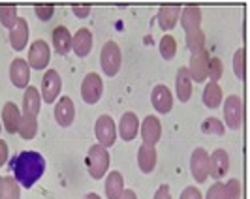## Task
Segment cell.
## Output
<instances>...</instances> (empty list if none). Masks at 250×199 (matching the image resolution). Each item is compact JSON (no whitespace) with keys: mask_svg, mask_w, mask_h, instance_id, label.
I'll list each match as a JSON object with an SVG mask.
<instances>
[{"mask_svg":"<svg viewBox=\"0 0 250 199\" xmlns=\"http://www.w3.org/2000/svg\"><path fill=\"white\" fill-rule=\"evenodd\" d=\"M139 130H141V137H143V143L145 145H150L154 147L158 141H160V136H162V124L156 117H145L143 122L139 124Z\"/></svg>","mask_w":250,"mask_h":199,"instance_id":"8fae6325","label":"cell"},{"mask_svg":"<svg viewBox=\"0 0 250 199\" xmlns=\"http://www.w3.org/2000/svg\"><path fill=\"white\" fill-rule=\"evenodd\" d=\"M233 72H235L237 79H241V81L247 75V51L243 47L235 51V55H233Z\"/></svg>","mask_w":250,"mask_h":199,"instance_id":"1f68e13d","label":"cell"},{"mask_svg":"<svg viewBox=\"0 0 250 199\" xmlns=\"http://www.w3.org/2000/svg\"><path fill=\"white\" fill-rule=\"evenodd\" d=\"M21 122V109L17 107V103L6 101V105L2 107V124L6 128L8 134H17Z\"/></svg>","mask_w":250,"mask_h":199,"instance_id":"d6986e66","label":"cell"},{"mask_svg":"<svg viewBox=\"0 0 250 199\" xmlns=\"http://www.w3.org/2000/svg\"><path fill=\"white\" fill-rule=\"evenodd\" d=\"M224 122L229 130H239L243 126V101L241 96L231 94L224 101Z\"/></svg>","mask_w":250,"mask_h":199,"instance_id":"5b68a950","label":"cell"},{"mask_svg":"<svg viewBox=\"0 0 250 199\" xmlns=\"http://www.w3.org/2000/svg\"><path fill=\"white\" fill-rule=\"evenodd\" d=\"M190 171L196 182H205L209 179V152L205 149H196L190 158Z\"/></svg>","mask_w":250,"mask_h":199,"instance_id":"9c48e42d","label":"cell"},{"mask_svg":"<svg viewBox=\"0 0 250 199\" xmlns=\"http://www.w3.org/2000/svg\"><path fill=\"white\" fill-rule=\"evenodd\" d=\"M187 45L188 49L192 51V55L205 49V34H203V30H196V32L187 34Z\"/></svg>","mask_w":250,"mask_h":199,"instance_id":"4dcf8cb0","label":"cell"},{"mask_svg":"<svg viewBox=\"0 0 250 199\" xmlns=\"http://www.w3.org/2000/svg\"><path fill=\"white\" fill-rule=\"evenodd\" d=\"M102 92H104V81L98 74L90 72L85 75L83 83H81V96L85 100V103L88 105H94L98 103L102 98Z\"/></svg>","mask_w":250,"mask_h":199,"instance_id":"8992f818","label":"cell"},{"mask_svg":"<svg viewBox=\"0 0 250 199\" xmlns=\"http://www.w3.org/2000/svg\"><path fill=\"white\" fill-rule=\"evenodd\" d=\"M0 128H2V126H0Z\"/></svg>","mask_w":250,"mask_h":199,"instance_id":"bcb514c9","label":"cell"},{"mask_svg":"<svg viewBox=\"0 0 250 199\" xmlns=\"http://www.w3.org/2000/svg\"><path fill=\"white\" fill-rule=\"evenodd\" d=\"M125 192V179L119 171H111L105 179V196L107 199H119Z\"/></svg>","mask_w":250,"mask_h":199,"instance_id":"484cf974","label":"cell"},{"mask_svg":"<svg viewBox=\"0 0 250 199\" xmlns=\"http://www.w3.org/2000/svg\"><path fill=\"white\" fill-rule=\"evenodd\" d=\"M10 43L13 51H23L28 43V23L23 17H17L15 25L10 28Z\"/></svg>","mask_w":250,"mask_h":199,"instance_id":"e0dca14e","label":"cell"},{"mask_svg":"<svg viewBox=\"0 0 250 199\" xmlns=\"http://www.w3.org/2000/svg\"><path fill=\"white\" fill-rule=\"evenodd\" d=\"M17 21V8L12 4H6V6H0V23L6 28H12Z\"/></svg>","mask_w":250,"mask_h":199,"instance_id":"836d02e7","label":"cell"},{"mask_svg":"<svg viewBox=\"0 0 250 199\" xmlns=\"http://www.w3.org/2000/svg\"><path fill=\"white\" fill-rule=\"evenodd\" d=\"M177 53V41L173 36H164L160 40V55H162L164 60H171Z\"/></svg>","mask_w":250,"mask_h":199,"instance_id":"d6a6232c","label":"cell"},{"mask_svg":"<svg viewBox=\"0 0 250 199\" xmlns=\"http://www.w3.org/2000/svg\"><path fill=\"white\" fill-rule=\"evenodd\" d=\"M100 64L104 74L107 75V77H113V75L119 74L121 64H123V55H121V49H119V45L115 41H107L102 47Z\"/></svg>","mask_w":250,"mask_h":199,"instance_id":"3957f363","label":"cell"},{"mask_svg":"<svg viewBox=\"0 0 250 199\" xmlns=\"http://www.w3.org/2000/svg\"><path fill=\"white\" fill-rule=\"evenodd\" d=\"M12 171L19 186L32 188L45 171V158L36 150H23L12 158Z\"/></svg>","mask_w":250,"mask_h":199,"instance_id":"6da1fadb","label":"cell"},{"mask_svg":"<svg viewBox=\"0 0 250 199\" xmlns=\"http://www.w3.org/2000/svg\"><path fill=\"white\" fill-rule=\"evenodd\" d=\"M209 53L203 49L196 55H192L190 59V66H188V74H190V79L192 81H198V83H203L207 79V64H209Z\"/></svg>","mask_w":250,"mask_h":199,"instance_id":"30bf717a","label":"cell"},{"mask_svg":"<svg viewBox=\"0 0 250 199\" xmlns=\"http://www.w3.org/2000/svg\"><path fill=\"white\" fill-rule=\"evenodd\" d=\"M179 199H203V196H201L200 188L188 186V188H185V190L181 192V198H179Z\"/></svg>","mask_w":250,"mask_h":199,"instance_id":"f35d334b","label":"cell"},{"mask_svg":"<svg viewBox=\"0 0 250 199\" xmlns=\"http://www.w3.org/2000/svg\"><path fill=\"white\" fill-rule=\"evenodd\" d=\"M21 198V186L15 182L13 177H4V186L0 199H19Z\"/></svg>","mask_w":250,"mask_h":199,"instance_id":"f1b7e54d","label":"cell"},{"mask_svg":"<svg viewBox=\"0 0 250 199\" xmlns=\"http://www.w3.org/2000/svg\"><path fill=\"white\" fill-rule=\"evenodd\" d=\"M222 72H224V66H222V60L220 59H209V64H207V77L213 81V83H218L220 77H222Z\"/></svg>","mask_w":250,"mask_h":199,"instance_id":"e575fe53","label":"cell"},{"mask_svg":"<svg viewBox=\"0 0 250 199\" xmlns=\"http://www.w3.org/2000/svg\"><path fill=\"white\" fill-rule=\"evenodd\" d=\"M42 105V96L36 87H26L25 96H23V115L28 117H38Z\"/></svg>","mask_w":250,"mask_h":199,"instance_id":"d4e9b609","label":"cell"},{"mask_svg":"<svg viewBox=\"0 0 250 199\" xmlns=\"http://www.w3.org/2000/svg\"><path fill=\"white\" fill-rule=\"evenodd\" d=\"M8 156H10V149H8L6 141H2V139H0V167L8 162Z\"/></svg>","mask_w":250,"mask_h":199,"instance_id":"b9f144b4","label":"cell"},{"mask_svg":"<svg viewBox=\"0 0 250 199\" xmlns=\"http://www.w3.org/2000/svg\"><path fill=\"white\" fill-rule=\"evenodd\" d=\"M53 47L59 55H68L72 51V34L66 26H57L53 30Z\"/></svg>","mask_w":250,"mask_h":199,"instance_id":"cb8c5ba5","label":"cell"},{"mask_svg":"<svg viewBox=\"0 0 250 199\" xmlns=\"http://www.w3.org/2000/svg\"><path fill=\"white\" fill-rule=\"evenodd\" d=\"M179 21H181V25H183L187 34L201 30V10L198 6H187L185 10H181Z\"/></svg>","mask_w":250,"mask_h":199,"instance_id":"ac0fdd59","label":"cell"},{"mask_svg":"<svg viewBox=\"0 0 250 199\" xmlns=\"http://www.w3.org/2000/svg\"><path fill=\"white\" fill-rule=\"evenodd\" d=\"M34 13H36V17L40 21H49L51 17H53V13H55V6H51V4H38V6H34Z\"/></svg>","mask_w":250,"mask_h":199,"instance_id":"8d00e7d4","label":"cell"},{"mask_svg":"<svg viewBox=\"0 0 250 199\" xmlns=\"http://www.w3.org/2000/svg\"><path fill=\"white\" fill-rule=\"evenodd\" d=\"M222 98H224V94H222L220 85L209 81V83L205 85V88H203V103H205L209 109H216V107L222 103Z\"/></svg>","mask_w":250,"mask_h":199,"instance_id":"4316f807","label":"cell"},{"mask_svg":"<svg viewBox=\"0 0 250 199\" xmlns=\"http://www.w3.org/2000/svg\"><path fill=\"white\" fill-rule=\"evenodd\" d=\"M96 139H98V145H102L104 149H109L115 145V139H117V126L109 115H102L96 120Z\"/></svg>","mask_w":250,"mask_h":199,"instance_id":"52a82bcc","label":"cell"},{"mask_svg":"<svg viewBox=\"0 0 250 199\" xmlns=\"http://www.w3.org/2000/svg\"><path fill=\"white\" fill-rule=\"evenodd\" d=\"M154 199H171V192L167 184H160L158 190L154 192Z\"/></svg>","mask_w":250,"mask_h":199,"instance_id":"60d3db41","label":"cell"},{"mask_svg":"<svg viewBox=\"0 0 250 199\" xmlns=\"http://www.w3.org/2000/svg\"><path fill=\"white\" fill-rule=\"evenodd\" d=\"M19 136L23 139H34L38 134V119L36 117H28L21 113V122H19Z\"/></svg>","mask_w":250,"mask_h":199,"instance_id":"83f0119b","label":"cell"},{"mask_svg":"<svg viewBox=\"0 0 250 199\" xmlns=\"http://www.w3.org/2000/svg\"><path fill=\"white\" fill-rule=\"evenodd\" d=\"M224 194L226 199H241L243 196V188H241V182L237 179H229L224 184Z\"/></svg>","mask_w":250,"mask_h":199,"instance_id":"d590c367","label":"cell"},{"mask_svg":"<svg viewBox=\"0 0 250 199\" xmlns=\"http://www.w3.org/2000/svg\"><path fill=\"white\" fill-rule=\"evenodd\" d=\"M51 60V47L47 45V41H43V40H36V41H32V45H30V49H28V68H32V70H43V68H47V64Z\"/></svg>","mask_w":250,"mask_h":199,"instance_id":"ba28073f","label":"cell"},{"mask_svg":"<svg viewBox=\"0 0 250 199\" xmlns=\"http://www.w3.org/2000/svg\"><path fill=\"white\" fill-rule=\"evenodd\" d=\"M150 101H152V107L158 113H162V115H167L173 109V96H171V90L166 85H156L152 88Z\"/></svg>","mask_w":250,"mask_h":199,"instance_id":"7c38bea8","label":"cell"},{"mask_svg":"<svg viewBox=\"0 0 250 199\" xmlns=\"http://www.w3.org/2000/svg\"><path fill=\"white\" fill-rule=\"evenodd\" d=\"M175 90H177V98L181 100L183 103H187L190 96H192V79L188 74L187 68H179L175 77Z\"/></svg>","mask_w":250,"mask_h":199,"instance_id":"603a6c76","label":"cell"},{"mask_svg":"<svg viewBox=\"0 0 250 199\" xmlns=\"http://www.w3.org/2000/svg\"><path fill=\"white\" fill-rule=\"evenodd\" d=\"M10 79H12L13 87L26 88L28 81H30V68L26 64L25 59H13L12 66H10Z\"/></svg>","mask_w":250,"mask_h":199,"instance_id":"5bb4252c","label":"cell"},{"mask_svg":"<svg viewBox=\"0 0 250 199\" xmlns=\"http://www.w3.org/2000/svg\"><path fill=\"white\" fill-rule=\"evenodd\" d=\"M156 160H158L156 147H150V145L143 143L138 150V165L141 173H152V169L156 167Z\"/></svg>","mask_w":250,"mask_h":199,"instance_id":"7402d4cb","label":"cell"},{"mask_svg":"<svg viewBox=\"0 0 250 199\" xmlns=\"http://www.w3.org/2000/svg\"><path fill=\"white\" fill-rule=\"evenodd\" d=\"M181 6H177V4H171V6H162L160 10H158V15H156V19H158V25L162 28L164 32H167V30H171L173 26L177 25V21H179V15H181Z\"/></svg>","mask_w":250,"mask_h":199,"instance_id":"44dd1931","label":"cell"},{"mask_svg":"<svg viewBox=\"0 0 250 199\" xmlns=\"http://www.w3.org/2000/svg\"><path fill=\"white\" fill-rule=\"evenodd\" d=\"M205 199H226V194H224V184L218 180V182H214L213 186L207 190V196Z\"/></svg>","mask_w":250,"mask_h":199,"instance_id":"74e56055","label":"cell"},{"mask_svg":"<svg viewBox=\"0 0 250 199\" xmlns=\"http://www.w3.org/2000/svg\"><path fill=\"white\" fill-rule=\"evenodd\" d=\"M2 186H4V177H0V194H2Z\"/></svg>","mask_w":250,"mask_h":199,"instance_id":"f6af8a7d","label":"cell"},{"mask_svg":"<svg viewBox=\"0 0 250 199\" xmlns=\"http://www.w3.org/2000/svg\"><path fill=\"white\" fill-rule=\"evenodd\" d=\"M119 199H138V196H136V192L134 190H125L123 192V196Z\"/></svg>","mask_w":250,"mask_h":199,"instance_id":"7bdbcfd3","label":"cell"},{"mask_svg":"<svg viewBox=\"0 0 250 199\" xmlns=\"http://www.w3.org/2000/svg\"><path fill=\"white\" fill-rule=\"evenodd\" d=\"M201 132L207 134V136H224L226 126L222 124V120H218L216 117H209L203 120L201 124Z\"/></svg>","mask_w":250,"mask_h":199,"instance_id":"f546056e","label":"cell"},{"mask_svg":"<svg viewBox=\"0 0 250 199\" xmlns=\"http://www.w3.org/2000/svg\"><path fill=\"white\" fill-rule=\"evenodd\" d=\"M74 119H75L74 101L68 98V96H62V98L57 101V105H55V120H57L59 126L68 128V126H72Z\"/></svg>","mask_w":250,"mask_h":199,"instance_id":"9a60e30c","label":"cell"},{"mask_svg":"<svg viewBox=\"0 0 250 199\" xmlns=\"http://www.w3.org/2000/svg\"><path fill=\"white\" fill-rule=\"evenodd\" d=\"M85 199H102V198L98 196V194H94V192H92V194H87V196H85Z\"/></svg>","mask_w":250,"mask_h":199,"instance_id":"ee69618b","label":"cell"},{"mask_svg":"<svg viewBox=\"0 0 250 199\" xmlns=\"http://www.w3.org/2000/svg\"><path fill=\"white\" fill-rule=\"evenodd\" d=\"M72 12L77 15V17H81V19H85L88 17V13H90V6L88 4H79V6H72Z\"/></svg>","mask_w":250,"mask_h":199,"instance_id":"ab89813d","label":"cell"},{"mask_svg":"<svg viewBox=\"0 0 250 199\" xmlns=\"http://www.w3.org/2000/svg\"><path fill=\"white\" fill-rule=\"evenodd\" d=\"M92 43H94V40H92V32L88 28H79L72 36V51L79 59H85L90 53Z\"/></svg>","mask_w":250,"mask_h":199,"instance_id":"2e32d148","label":"cell"},{"mask_svg":"<svg viewBox=\"0 0 250 199\" xmlns=\"http://www.w3.org/2000/svg\"><path fill=\"white\" fill-rule=\"evenodd\" d=\"M139 132V120L136 113H125L121 117L119 122V136L123 137V141H134L138 137Z\"/></svg>","mask_w":250,"mask_h":199,"instance_id":"ffe728a7","label":"cell"},{"mask_svg":"<svg viewBox=\"0 0 250 199\" xmlns=\"http://www.w3.org/2000/svg\"><path fill=\"white\" fill-rule=\"evenodd\" d=\"M229 169V156L224 149H216L213 154H209V175H213V179L220 180L226 177Z\"/></svg>","mask_w":250,"mask_h":199,"instance_id":"4fadbf2b","label":"cell"},{"mask_svg":"<svg viewBox=\"0 0 250 199\" xmlns=\"http://www.w3.org/2000/svg\"><path fill=\"white\" fill-rule=\"evenodd\" d=\"M61 90H62V79L57 70H47L43 77H42V100L45 103H53L57 101L61 96Z\"/></svg>","mask_w":250,"mask_h":199,"instance_id":"277c9868","label":"cell"},{"mask_svg":"<svg viewBox=\"0 0 250 199\" xmlns=\"http://www.w3.org/2000/svg\"><path fill=\"white\" fill-rule=\"evenodd\" d=\"M109 162H111L109 152H107V149H104L102 145H98V143H96V145H92V147L88 149L87 167H88V175H90L92 179L100 180L102 177L107 173Z\"/></svg>","mask_w":250,"mask_h":199,"instance_id":"7a4b0ae2","label":"cell"}]
</instances>
